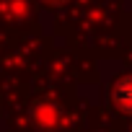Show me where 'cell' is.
Segmentation results:
<instances>
[{
	"instance_id": "cell-1",
	"label": "cell",
	"mask_w": 132,
	"mask_h": 132,
	"mask_svg": "<svg viewBox=\"0 0 132 132\" xmlns=\"http://www.w3.org/2000/svg\"><path fill=\"white\" fill-rule=\"evenodd\" d=\"M111 101L119 111L124 114H132V75H124L114 83L111 88Z\"/></svg>"
},
{
	"instance_id": "cell-2",
	"label": "cell",
	"mask_w": 132,
	"mask_h": 132,
	"mask_svg": "<svg viewBox=\"0 0 132 132\" xmlns=\"http://www.w3.org/2000/svg\"><path fill=\"white\" fill-rule=\"evenodd\" d=\"M49 3H65V0H49Z\"/></svg>"
}]
</instances>
